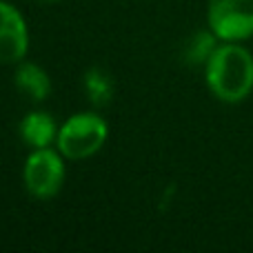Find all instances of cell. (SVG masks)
I'll return each instance as SVG.
<instances>
[{"instance_id":"8","label":"cell","mask_w":253,"mask_h":253,"mask_svg":"<svg viewBox=\"0 0 253 253\" xmlns=\"http://www.w3.org/2000/svg\"><path fill=\"white\" fill-rule=\"evenodd\" d=\"M222 42L218 36L213 34L211 29H205V31H196V34L189 38L187 47H184V62L187 65H207V60L211 58V53L215 51V47Z\"/></svg>"},{"instance_id":"9","label":"cell","mask_w":253,"mask_h":253,"mask_svg":"<svg viewBox=\"0 0 253 253\" xmlns=\"http://www.w3.org/2000/svg\"><path fill=\"white\" fill-rule=\"evenodd\" d=\"M84 89L89 93V100L96 107H105L111 100L114 93V80L107 71H102L100 67H93L84 74Z\"/></svg>"},{"instance_id":"6","label":"cell","mask_w":253,"mask_h":253,"mask_svg":"<svg viewBox=\"0 0 253 253\" xmlns=\"http://www.w3.org/2000/svg\"><path fill=\"white\" fill-rule=\"evenodd\" d=\"M20 138L27 147L31 149H42L51 147V142L58 138V126L56 120L47 114V111H31L20 120Z\"/></svg>"},{"instance_id":"5","label":"cell","mask_w":253,"mask_h":253,"mask_svg":"<svg viewBox=\"0 0 253 253\" xmlns=\"http://www.w3.org/2000/svg\"><path fill=\"white\" fill-rule=\"evenodd\" d=\"M29 51V27L13 4L0 0V62L18 65Z\"/></svg>"},{"instance_id":"1","label":"cell","mask_w":253,"mask_h":253,"mask_svg":"<svg viewBox=\"0 0 253 253\" xmlns=\"http://www.w3.org/2000/svg\"><path fill=\"white\" fill-rule=\"evenodd\" d=\"M205 83L224 105L247 100L253 93V53L240 42H220L205 65Z\"/></svg>"},{"instance_id":"3","label":"cell","mask_w":253,"mask_h":253,"mask_svg":"<svg viewBox=\"0 0 253 253\" xmlns=\"http://www.w3.org/2000/svg\"><path fill=\"white\" fill-rule=\"evenodd\" d=\"M65 156L49 147L31 149L22 167V182L29 196L36 200H51L62 191L65 184Z\"/></svg>"},{"instance_id":"10","label":"cell","mask_w":253,"mask_h":253,"mask_svg":"<svg viewBox=\"0 0 253 253\" xmlns=\"http://www.w3.org/2000/svg\"><path fill=\"white\" fill-rule=\"evenodd\" d=\"M36 2L38 4H58L60 0H36Z\"/></svg>"},{"instance_id":"2","label":"cell","mask_w":253,"mask_h":253,"mask_svg":"<svg viewBox=\"0 0 253 253\" xmlns=\"http://www.w3.org/2000/svg\"><path fill=\"white\" fill-rule=\"evenodd\" d=\"M109 125L96 111H83L74 114L58 126V151L67 160H84L91 158L105 147Z\"/></svg>"},{"instance_id":"4","label":"cell","mask_w":253,"mask_h":253,"mask_svg":"<svg viewBox=\"0 0 253 253\" xmlns=\"http://www.w3.org/2000/svg\"><path fill=\"white\" fill-rule=\"evenodd\" d=\"M209 29L222 42H242L253 38V0H209Z\"/></svg>"},{"instance_id":"7","label":"cell","mask_w":253,"mask_h":253,"mask_svg":"<svg viewBox=\"0 0 253 253\" xmlns=\"http://www.w3.org/2000/svg\"><path fill=\"white\" fill-rule=\"evenodd\" d=\"M16 87L20 93H25L29 100L34 102H42L49 98L51 93V80H49V74L36 62H18L16 69Z\"/></svg>"}]
</instances>
